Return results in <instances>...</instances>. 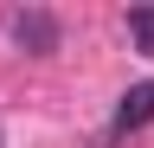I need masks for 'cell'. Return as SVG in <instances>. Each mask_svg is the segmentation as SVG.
<instances>
[{
    "label": "cell",
    "instance_id": "cell-2",
    "mask_svg": "<svg viewBox=\"0 0 154 148\" xmlns=\"http://www.w3.org/2000/svg\"><path fill=\"white\" fill-rule=\"evenodd\" d=\"M13 39L26 52H58V20L51 13H13Z\"/></svg>",
    "mask_w": 154,
    "mask_h": 148
},
{
    "label": "cell",
    "instance_id": "cell-1",
    "mask_svg": "<svg viewBox=\"0 0 154 148\" xmlns=\"http://www.w3.org/2000/svg\"><path fill=\"white\" fill-rule=\"evenodd\" d=\"M141 122H154V77H148V84H135V90H122L109 135H128V129H141Z\"/></svg>",
    "mask_w": 154,
    "mask_h": 148
},
{
    "label": "cell",
    "instance_id": "cell-3",
    "mask_svg": "<svg viewBox=\"0 0 154 148\" xmlns=\"http://www.w3.org/2000/svg\"><path fill=\"white\" fill-rule=\"evenodd\" d=\"M128 32L141 39V52H154V7H141V13H128Z\"/></svg>",
    "mask_w": 154,
    "mask_h": 148
}]
</instances>
